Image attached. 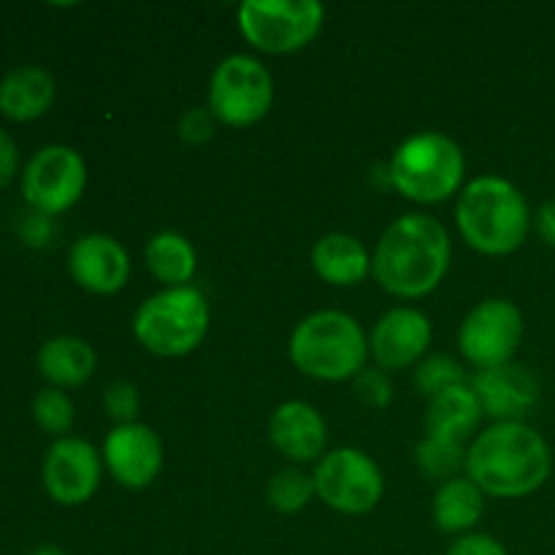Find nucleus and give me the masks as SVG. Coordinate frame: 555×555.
<instances>
[{
    "mask_svg": "<svg viewBox=\"0 0 555 555\" xmlns=\"http://www.w3.org/2000/svg\"><path fill=\"white\" fill-rule=\"evenodd\" d=\"M57 87L41 65H22L0 79V114L11 122H33L52 108Z\"/></svg>",
    "mask_w": 555,
    "mask_h": 555,
    "instance_id": "20",
    "label": "nucleus"
},
{
    "mask_svg": "<svg viewBox=\"0 0 555 555\" xmlns=\"http://www.w3.org/2000/svg\"><path fill=\"white\" fill-rule=\"evenodd\" d=\"M431 320L412 307H396L385 312L369 336V356L383 372L410 369L431 347Z\"/></svg>",
    "mask_w": 555,
    "mask_h": 555,
    "instance_id": "14",
    "label": "nucleus"
},
{
    "mask_svg": "<svg viewBox=\"0 0 555 555\" xmlns=\"http://www.w3.org/2000/svg\"><path fill=\"white\" fill-rule=\"evenodd\" d=\"M464 152L439 130H423L401 141L388 163V179L396 193L423 206L453 198L464 184Z\"/></svg>",
    "mask_w": 555,
    "mask_h": 555,
    "instance_id": "5",
    "label": "nucleus"
},
{
    "mask_svg": "<svg viewBox=\"0 0 555 555\" xmlns=\"http://www.w3.org/2000/svg\"><path fill=\"white\" fill-rule=\"evenodd\" d=\"M534 228L547 247H555V198L545 201L534 215Z\"/></svg>",
    "mask_w": 555,
    "mask_h": 555,
    "instance_id": "33",
    "label": "nucleus"
},
{
    "mask_svg": "<svg viewBox=\"0 0 555 555\" xmlns=\"http://www.w3.org/2000/svg\"><path fill=\"white\" fill-rule=\"evenodd\" d=\"M144 260L150 274L166 287H184L198 269L193 242L177 231H160L146 242Z\"/></svg>",
    "mask_w": 555,
    "mask_h": 555,
    "instance_id": "23",
    "label": "nucleus"
},
{
    "mask_svg": "<svg viewBox=\"0 0 555 555\" xmlns=\"http://www.w3.org/2000/svg\"><path fill=\"white\" fill-rule=\"evenodd\" d=\"M16 168H20V150L14 139L0 128V190L9 188L11 179L16 177Z\"/></svg>",
    "mask_w": 555,
    "mask_h": 555,
    "instance_id": "32",
    "label": "nucleus"
},
{
    "mask_svg": "<svg viewBox=\"0 0 555 555\" xmlns=\"http://www.w3.org/2000/svg\"><path fill=\"white\" fill-rule=\"evenodd\" d=\"M415 383L417 390H421L426 399H431V396L444 393V390L455 388V385H466L469 377H466V372L461 369V363L453 361L450 356H431L423 358V361L417 363Z\"/></svg>",
    "mask_w": 555,
    "mask_h": 555,
    "instance_id": "27",
    "label": "nucleus"
},
{
    "mask_svg": "<svg viewBox=\"0 0 555 555\" xmlns=\"http://www.w3.org/2000/svg\"><path fill=\"white\" fill-rule=\"evenodd\" d=\"M482 509H486V493L469 477H455L439 486L431 513L439 531L464 537L480 524Z\"/></svg>",
    "mask_w": 555,
    "mask_h": 555,
    "instance_id": "22",
    "label": "nucleus"
},
{
    "mask_svg": "<svg viewBox=\"0 0 555 555\" xmlns=\"http://www.w3.org/2000/svg\"><path fill=\"white\" fill-rule=\"evenodd\" d=\"M356 393L363 404L374 406V410H383L393 399V385H390L388 372L383 369H363L356 377Z\"/></svg>",
    "mask_w": 555,
    "mask_h": 555,
    "instance_id": "29",
    "label": "nucleus"
},
{
    "mask_svg": "<svg viewBox=\"0 0 555 555\" xmlns=\"http://www.w3.org/2000/svg\"><path fill=\"white\" fill-rule=\"evenodd\" d=\"M103 406H106L108 415L117 421V426L135 423L141 410L139 390H135V385L128 383V379H114L106 388V393H103Z\"/></svg>",
    "mask_w": 555,
    "mask_h": 555,
    "instance_id": "28",
    "label": "nucleus"
},
{
    "mask_svg": "<svg viewBox=\"0 0 555 555\" xmlns=\"http://www.w3.org/2000/svg\"><path fill=\"white\" fill-rule=\"evenodd\" d=\"M103 455L79 437H63L47 450L41 466L43 491L63 507L87 504L101 488Z\"/></svg>",
    "mask_w": 555,
    "mask_h": 555,
    "instance_id": "12",
    "label": "nucleus"
},
{
    "mask_svg": "<svg viewBox=\"0 0 555 555\" xmlns=\"http://www.w3.org/2000/svg\"><path fill=\"white\" fill-rule=\"evenodd\" d=\"M482 421V406L472 385H455L444 393L431 396L426 404V437L439 442L466 444Z\"/></svg>",
    "mask_w": 555,
    "mask_h": 555,
    "instance_id": "19",
    "label": "nucleus"
},
{
    "mask_svg": "<svg viewBox=\"0 0 555 555\" xmlns=\"http://www.w3.org/2000/svg\"><path fill=\"white\" fill-rule=\"evenodd\" d=\"M524 341V312L507 298H486L464 318L459 328L461 356L477 372L513 363Z\"/></svg>",
    "mask_w": 555,
    "mask_h": 555,
    "instance_id": "11",
    "label": "nucleus"
},
{
    "mask_svg": "<svg viewBox=\"0 0 555 555\" xmlns=\"http://www.w3.org/2000/svg\"><path fill=\"white\" fill-rule=\"evenodd\" d=\"M209 320V301L198 287H166L135 309L133 336L152 356L182 358L198 350Z\"/></svg>",
    "mask_w": 555,
    "mask_h": 555,
    "instance_id": "6",
    "label": "nucleus"
},
{
    "mask_svg": "<svg viewBox=\"0 0 555 555\" xmlns=\"http://www.w3.org/2000/svg\"><path fill=\"white\" fill-rule=\"evenodd\" d=\"M314 491L323 504L341 515H366L383 502L385 477L377 461L358 448H336L312 472Z\"/></svg>",
    "mask_w": 555,
    "mask_h": 555,
    "instance_id": "9",
    "label": "nucleus"
},
{
    "mask_svg": "<svg viewBox=\"0 0 555 555\" xmlns=\"http://www.w3.org/2000/svg\"><path fill=\"white\" fill-rule=\"evenodd\" d=\"M448 555H509V553L496 537L480 534V531H469V534L459 537V540L448 547Z\"/></svg>",
    "mask_w": 555,
    "mask_h": 555,
    "instance_id": "31",
    "label": "nucleus"
},
{
    "mask_svg": "<svg viewBox=\"0 0 555 555\" xmlns=\"http://www.w3.org/2000/svg\"><path fill=\"white\" fill-rule=\"evenodd\" d=\"M103 466L130 491L152 486L163 469V442L144 423L114 426L103 439Z\"/></svg>",
    "mask_w": 555,
    "mask_h": 555,
    "instance_id": "13",
    "label": "nucleus"
},
{
    "mask_svg": "<svg viewBox=\"0 0 555 555\" xmlns=\"http://www.w3.org/2000/svg\"><path fill=\"white\" fill-rule=\"evenodd\" d=\"M274 106V76L253 54H231L209 81V112L228 128H249Z\"/></svg>",
    "mask_w": 555,
    "mask_h": 555,
    "instance_id": "8",
    "label": "nucleus"
},
{
    "mask_svg": "<svg viewBox=\"0 0 555 555\" xmlns=\"http://www.w3.org/2000/svg\"><path fill=\"white\" fill-rule=\"evenodd\" d=\"M312 269L325 285L356 287L372 274V253L350 233H325L312 247Z\"/></svg>",
    "mask_w": 555,
    "mask_h": 555,
    "instance_id": "18",
    "label": "nucleus"
},
{
    "mask_svg": "<svg viewBox=\"0 0 555 555\" xmlns=\"http://www.w3.org/2000/svg\"><path fill=\"white\" fill-rule=\"evenodd\" d=\"M68 271L79 287L95 296H114L128 285L130 255L106 233H87L76 238L68 253Z\"/></svg>",
    "mask_w": 555,
    "mask_h": 555,
    "instance_id": "16",
    "label": "nucleus"
},
{
    "mask_svg": "<svg viewBox=\"0 0 555 555\" xmlns=\"http://www.w3.org/2000/svg\"><path fill=\"white\" fill-rule=\"evenodd\" d=\"M85 188L87 163L74 146H43L22 171V195L43 217H57L79 204Z\"/></svg>",
    "mask_w": 555,
    "mask_h": 555,
    "instance_id": "10",
    "label": "nucleus"
},
{
    "mask_svg": "<svg viewBox=\"0 0 555 555\" xmlns=\"http://www.w3.org/2000/svg\"><path fill=\"white\" fill-rule=\"evenodd\" d=\"M553 472L551 444L529 423H493L466 448V477L486 496L524 499Z\"/></svg>",
    "mask_w": 555,
    "mask_h": 555,
    "instance_id": "2",
    "label": "nucleus"
},
{
    "mask_svg": "<svg viewBox=\"0 0 555 555\" xmlns=\"http://www.w3.org/2000/svg\"><path fill=\"white\" fill-rule=\"evenodd\" d=\"M98 356L79 336H54L38 350V372L49 388H79L95 374Z\"/></svg>",
    "mask_w": 555,
    "mask_h": 555,
    "instance_id": "21",
    "label": "nucleus"
},
{
    "mask_svg": "<svg viewBox=\"0 0 555 555\" xmlns=\"http://www.w3.org/2000/svg\"><path fill=\"white\" fill-rule=\"evenodd\" d=\"M417 469L437 482H450L466 472V444L439 442V439H423L415 448Z\"/></svg>",
    "mask_w": 555,
    "mask_h": 555,
    "instance_id": "25",
    "label": "nucleus"
},
{
    "mask_svg": "<svg viewBox=\"0 0 555 555\" xmlns=\"http://www.w3.org/2000/svg\"><path fill=\"white\" fill-rule=\"evenodd\" d=\"M30 555H65V551L57 545H41V547H36Z\"/></svg>",
    "mask_w": 555,
    "mask_h": 555,
    "instance_id": "34",
    "label": "nucleus"
},
{
    "mask_svg": "<svg viewBox=\"0 0 555 555\" xmlns=\"http://www.w3.org/2000/svg\"><path fill=\"white\" fill-rule=\"evenodd\" d=\"M369 341L361 323L339 309H320L291 334V361L301 374L323 383L356 379L366 369Z\"/></svg>",
    "mask_w": 555,
    "mask_h": 555,
    "instance_id": "4",
    "label": "nucleus"
},
{
    "mask_svg": "<svg viewBox=\"0 0 555 555\" xmlns=\"http://www.w3.org/2000/svg\"><path fill=\"white\" fill-rule=\"evenodd\" d=\"M455 225L472 249L504 258L526 244L531 228L529 201L509 179L486 173L459 193Z\"/></svg>",
    "mask_w": 555,
    "mask_h": 555,
    "instance_id": "3",
    "label": "nucleus"
},
{
    "mask_svg": "<svg viewBox=\"0 0 555 555\" xmlns=\"http://www.w3.org/2000/svg\"><path fill=\"white\" fill-rule=\"evenodd\" d=\"M33 417L41 431L63 439L74 428V401L68 399L65 390L43 388L33 399Z\"/></svg>",
    "mask_w": 555,
    "mask_h": 555,
    "instance_id": "26",
    "label": "nucleus"
},
{
    "mask_svg": "<svg viewBox=\"0 0 555 555\" xmlns=\"http://www.w3.org/2000/svg\"><path fill=\"white\" fill-rule=\"evenodd\" d=\"M453 244L448 228L431 215L412 211L385 228L372 255V274L396 298H423L450 271Z\"/></svg>",
    "mask_w": 555,
    "mask_h": 555,
    "instance_id": "1",
    "label": "nucleus"
},
{
    "mask_svg": "<svg viewBox=\"0 0 555 555\" xmlns=\"http://www.w3.org/2000/svg\"><path fill=\"white\" fill-rule=\"evenodd\" d=\"M318 496L312 475H304L301 469H280L266 486V502L274 513L296 515Z\"/></svg>",
    "mask_w": 555,
    "mask_h": 555,
    "instance_id": "24",
    "label": "nucleus"
},
{
    "mask_svg": "<svg viewBox=\"0 0 555 555\" xmlns=\"http://www.w3.org/2000/svg\"><path fill=\"white\" fill-rule=\"evenodd\" d=\"M215 114L209 108H190L188 114L179 122V135H182L188 144H204L215 135Z\"/></svg>",
    "mask_w": 555,
    "mask_h": 555,
    "instance_id": "30",
    "label": "nucleus"
},
{
    "mask_svg": "<svg viewBox=\"0 0 555 555\" xmlns=\"http://www.w3.org/2000/svg\"><path fill=\"white\" fill-rule=\"evenodd\" d=\"M469 385L480 401L482 415L493 417L496 423H524V417L540 401V379L520 363H504L477 372Z\"/></svg>",
    "mask_w": 555,
    "mask_h": 555,
    "instance_id": "15",
    "label": "nucleus"
},
{
    "mask_svg": "<svg viewBox=\"0 0 555 555\" xmlns=\"http://www.w3.org/2000/svg\"><path fill=\"white\" fill-rule=\"evenodd\" d=\"M269 439L285 459L296 464H309L325 455L328 444V426L318 406L307 401H285L274 410L269 421Z\"/></svg>",
    "mask_w": 555,
    "mask_h": 555,
    "instance_id": "17",
    "label": "nucleus"
},
{
    "mask_svg": "<svg viewBox=\"0 0 555 555\" xmlns=\"http://www.w3.org/2000/svg\"><path fill=\"white\" fill-rule=\"evenodd\" d=\"M325 5L318 0H247L238 5L244 41L266 54H291L309 47L323 30Z\"/></svg>",
    "mask_w": 555,
    "mask_h": 555,
    "instance_id": "7",
    "label": "nucleus"
}]
</instances>
